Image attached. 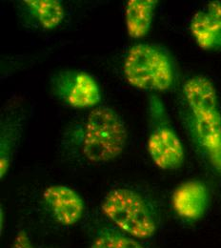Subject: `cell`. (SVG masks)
Segmentation results:
<instances>
[{
	"instance_id": "1",
	"label": "cell",
	"mask_w": 221,
	"mask_h": 248,
	"mask_svg": "<svg viewBox=\"0 0 221 248\" xmlns=\"http://www.w3.org/2000/svg\"><path fill=\"white\" fill-rule=\"evenodd\" d=\"M66 140L87 161L107 162L124 151L128 140L126 124L113 108L98 105L73 125Z\"/></svg>"
},
{
	"instance_id": "2",
	"label": "cell",
	"mask_w": 221,
	"mask_h": 248,
	"mask_svg": "<svg viewBox=\"0 0 221 248\" xmlns=\"http://www.w3.org/2000/svg\"><path fill=\"white\" fill-rule=\"evenodd\" d=\"M127 82L143 91L167 92L177 80V68L170 52L155 43H138L130 48L123 63Z\"/></svg>"
},
{
	"instance_id": "3",
	"label": "cell",
	"mask_w": 221,
	"mask_h": 248,
	"mask_svg": "<svg viewBox=\"0 0 221 248\" xmlns=\"http://www.w3.org/2000/svg\"><path fill=\"white\" fill-rule=\"evenodd\" d=\"M101 210L121 231L134 239L152 238L158 229L148 201L130 188H114L102 200Z\"/></svg>"
},
{
	"instance_id": "4",
	"label": "cell",
	"mask_w": 221,
	"mask_h": 248,
	"mask_svg": "<svg viewBox=\"0 0 221 248\" xmlns=\"http://www.w3.org/2000/svg\"><path fill=\"white\" fill-rule=\"evenodd\" d=\"M150 130L147 150L153 162L162 170H177L185 160L184 147L172 126L162 100L152 95L149 103Z\"/></svg>"
},
{
	"instance_id": "5",
	"label": "cell",
	"mask_w": 221,
	"mask_h": 248,
	"mask_svg": "<svg viewBox=\"0 0 221 248\" xmlns=\"http://www.w3.org/2000/svg\"><path fill=\"white\" fill-rule=\"evenodd\" d=\"M51 86L62 103L74 109H93L102 98L96 79L84 71H60L52 78Z\"/></svg>"
},
{
	"instance_id": "6",
	"label": "cell",
	"mask_w": 221,
	"mask_h": 248,
	"mask_svg": "<svg viewBox=\"0 0 221 248\" xmlns=\"http://www.w3.org/2000/svg\"><path fill=\"white\" fill-rule=\"evenodd\" d=\"M183 95L190 118L210 120L221 116L217 90L209 78L201 75L190 78L183 85Z\"/></svg>"
},
{
	"instance_id": "7",
	"label": "cell",
	"mask_w": 221,
	"mask_h": 248,
	"mask_svg": "<svg viewBox=\"0 0 221 248\" xmlns=\"http://www.w3.org/2000/svg\"><path fill=\"white\" fill-rule=\"evenodd\" d=\"M42 200L52 217L62 225H74L83 217L84 202L76 191L68 186H48L43 191Z\"/></svg>"
},
{
	"instance_id": "8",
	"label": "cell",
	"mask_w": 221,
	"mask_h": 248,
	"mask_svg": "<svg viewBox=\"0 0 221 248\" xmlns=\"http://www.w3.org/2000/svg\"><path fill=\"white\" fill-rule=\"evenodd\" d=\"M172 207L184 220L197 221L204 217L210 204V192L205 183L190 180L177 186L173 192Z\"/></svg>"
},
{
	"instance_id": "9",
	"label": "cell",
	"mask_w": 221,
	"mask_h": 248,
	"mask_svg": "<svg viewBox=\"0 0 221 248\" xmlns=\"http://www.w3.org/2000/svg\"><path fill=\"white\" fill-rule=\"evenodd\" d=\"M190 31L202 50L221 52V1H211L198 10L191 20Z\"/></svg>"
},
{
	"instance_id": "10",
	"label": "cell",
	"mask_w": 221,
	"mask_h": 248,
	"mask_svg": "<svg viewBox=\"0 0 221 248\" xmlns=\"http://www.w3.org/2000/svg\"><path fill=\"white\" fill-rule=\"evenodd\" d=\"M17 7L21 19L35 29H56L65 16L63 5L59 0H21Z\"/></svg>"
},
{
	"instance_id": "11",
	"label": "cell",
	"mask_w": 221,
	"mask_h": 248,
	"mask_svg": "<svg viewBox=\"0 0 221 248\" xmlns=\"http://www.w3.org/2000/svg\"><path fill=\"white\" fill-rule=\"evenodd\" d=\"M158 0H129L125 7L126 30L130 37L140 39L152 27Z\"/></svg>"
},
{
	"instance_id": "12",
	"label": "cell",
	"mask_w": 221,
	"mask_h": 248,
	"mask_svg": "<svg viewBox=\"0 0 221 248\" xmlns=\"http://www.w3.org/2000/svg\"><path fill=\"white\" fill-rule=\"evenodd\" d=\"M20 124L17 123H5L1 127V142H0V177L6 175L10 162L11 156L13 153V149L15 143L17 140V137L19 134Z\"/></svg>"
},
{
	"instance_id": "13",
	"label": "cell",
	"mask_w": 221,
	"mask_h": 248,
	"mask_svg": "<svg viewBox=\"0 0 221 248\" xmlns=\"http://www.w3.org/2000/svg\"><path fill=\"white\" fill-rule=\"evenodd\" d=\"M91 248H145L134 238L115 230L105 229L95 236Z\"/></svg>"
},
{
	"instance_id": "14",
	"label": "cell",
	"mask_w": 221,
	"mask_h": 248,
	"mask_svg": "<svg viewBox=\"0 0 221 248\" xmlns=\"http://www.w3.org/2000/svg\"><path fill=\"white\" fill-rule=\"evenodd\" d=\"M11 248H33L31 239L25 231H19L12 245Z\"/></svg>"
},
{
	"instance_id": "15",
	"label": "cell",
	"mask_w": 221,
	"mask_h": 248,
	"mask_svg": "<svg viewBox=\"0 0 221 248\" xmlns=\"http://www.w3.org/2000/svg\"><path fill=\"white\" fill-rule=\"evenodd\" d=\"M212 164L221 172V146L216 156L211 160Z\"/></svg>"
}]
</instances>
